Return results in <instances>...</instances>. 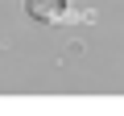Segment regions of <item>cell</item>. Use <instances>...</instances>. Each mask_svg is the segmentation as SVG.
Segmentation results:
<instances>
[{"mask_svg": "<svg viewBox=\"0 0 124 116\" xmlns=\"http://www.w3.org/2000/svg\"><path fill=\"white\" fill-rule=\"evenodd\" d=\"M25 13L37 25H79V21H95V13L75 8L70 0H25Z\"/></svg>", "mask_w": 124, "mask_h": 116, "instance_id": "6da1fadb", "label": "cell"}]
</instances>
